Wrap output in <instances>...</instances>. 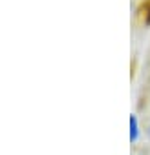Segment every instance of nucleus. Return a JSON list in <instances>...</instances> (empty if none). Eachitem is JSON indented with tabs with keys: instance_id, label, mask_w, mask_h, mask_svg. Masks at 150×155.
I'll return each mask as SVG.
<instances>
[{
	"instance_id": "obj_1",
	"label": "nucleus",
	"mask_w": 150,
	"mask_h": 155,
	"mask_svg": "<svg viewBox=\"0 0 150 155\" xmlns=\"http://www.w3.org/2000/svg\"><path fill=\"white\" fill-rule=\"evenodd\" d=\"M143 137V128H141V122H139V117L135 113H130V119H128V139L132 144L139 142Z\"/></svg>"
},
{
	"instance_id": "obj_2",
	"label": "nucleus",
	"mask_w": 150,
	"mask_h": 155,
	"mask_svg": "<svg viewBox=\"0 0 150 155\" xmlns=\"http://www.w3.org/2000/svg\"><path fill=\"white\" fill-rule=\"evenodd\" d=\"M145 131H146V139L150 140V122H148V126H146V130H145Z\"/></svg>"
}]
</instances>
